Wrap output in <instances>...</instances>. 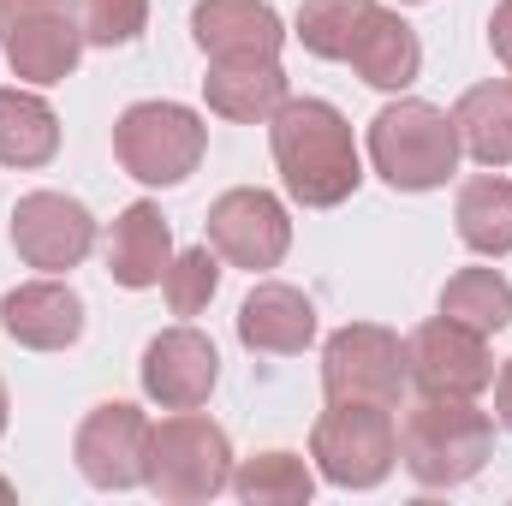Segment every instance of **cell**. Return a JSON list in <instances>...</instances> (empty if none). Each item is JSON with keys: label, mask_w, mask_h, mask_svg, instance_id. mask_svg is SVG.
I'll return each instance as SVG.
<instances>
[{"label": "cell", "mask_w": 512, "mask_h": 506, "mask_svg": "<svg viewBox=\"0 0 512 506\" xmlns=\"http://www.w3.org/2000/svg\"><path fill=\"white\" fill-rule=\"evenodd\" d=\"M268 149H274L286 197L304 209H340L364 185L352 120L322 96H286L268 120Z\"/></svg>", "instance_id": "6da1fadb"}, {"label": "cell", "mask_w": 512, "mask_h": 506, "mask_svg": "<svg viewBox=\"0 0 512 506\" xmlns=\"http://www.w3.org/2000/svg\"><path fill=\"white\" fill-rule=\"evenodd\" d=\"M495 453V423L471 399H435L423 393L399 423V465L417 489H459L471 483Z\"/></svg>", "instance_id": "7a4b0ae2"}, {"label": "cell", "mask_w": 512, "mask_h": 506, "mask_svg": "<svg viewBox=\"0 0 512 506\" xmlns=\"http://www.w3.org/2000/svg\"><path fill=\"white\" fill-rule=\"evenodd\" d=\"M143 489L167 506H203L221 489H233V441L203 411H173L149 423L143 453Z\"/></svg>", "instance_id": "3957f363"}, {"label": "cell", "mask_w": 512, "mask_h": 506, "mask_svg": "<svg viewBox=\"0 0 512 506\" xmlns=\"http://www.w3.org/2000/svg\"><path fill=\"white\" fill-rule=\"evenodd\" d=\"M459 126L447 108L399 96L370 120V167L393 191H441L459 173Z\"/></svg>", "instance_id": "277c9868"}, {"label": "cell", "mask_w": 512, "mask_h": 506, "mask_svg": "<svg viewBox=\"0 0 512 506\" xmlns=\"http://www.w3.org/2000/svg\"><path fill=\"white\" fill-rule=\"evenodd\" d=\"M209 126L185 102H131L114 120V155L137 185H185L203 167Z\"/></svg>", "instance_id": "5b68a950"}, {"label": "cell", "mask_w": 512, "mask_h": 506, "mask_svg": "<svg viewBox=\"0 0 512 506\" xmlns=\"http://www.w3.org/2000/svg\"><path fill=\"white\" fill-rule=\"evenodd\" d=\"M310 459L334 489H382L399 465V429L387 405L364 399H328V411L310 429Z\"/></svg>", "instance_id": "8992f818"}, {"label": "cell", "mask_w": 512, "mask_h": 506, "mask_svg": "<svg viewBox=\"0 0 512 506\" xmlns=\"http://www.w3.org/2000/svg\"><path fill=\"white\" fill-rule=\"evenodd\" d=\"M322 387L328 399H364L393 411L405 393V340L382 322H346L322 346Z\"/></svg>", "instance_id": "52a82bcc"}, {"label": "cell", "mask_w": 512, "mask_h": 506, "mask_svg": "<svg viewBox=\"0 0 512 506\" xmlns=\"http://www.w3.org/2000/svg\"><path fill=\"white\" fill-rule=\"evenodd\" d=\"M405 381L417 393H435V399H477L495 387V358H489V334L453 322V316H435L423 322L411 340H405Z\"/></svg>", "instance_id": "ba28073f"}, {"label": "cell", "mask_w": 512, "mask_h": 506, "mask_svg": "<svg viewBox=\"0 0 512 506\" xmlns=\"http://www.w3.org/2000/svg\"><path fill=\"white\" fill-rule=\"evenodd\" d=\"M209 245L221 262L233 268H251V274H268L280 268L286 251H292V215L274 191H256V185H239V191H221L209 203Z\"/></svg>", "instance_id": "9c48e42d"}, {"label": "cell", "mask_w": 512, "mask_h": 506, "mask_svg": "<svg viewBox=\"0 0 512 506\" xmlns=\"http://www.w3.org/2000/svg\"><path fill=\"white\" fill-rule=\"evenodd\" d=\"M12 251L24 256V268L72 274L96 251V215L66 191H24L12 203Z\"/></svg>", "instance_id": "30bf717a"}, {"label": "cell", "mask_w": 512, "mask_h": 506, "mask_svg": "<svg viewBox=\"0 0 512 506\" xmlns=\"http://www.w3.org/2000/svg\"><path fill=\"white\" fill-rule=\"evenodd\" d=\"M137 376H143V393L161 411H197V405H209V393L221 381V352H215L209 334L179 322V328H167V334H155L143 346Z\"/></svg>", "instance_id": "8fae6325"}, {"label": "cell", "mask_w": 512, "mask_h": 506, "mask_svg": "<svg viewBox=\"0 0 512 506\" xmlns=\"http://www.w3.org/2000/svg\"><path fill=\"white\" fill-rule=\"evenodd\" d=\"M143 453H149V417L131 399H108L78 423L72 459L90 489H137L143 483Z\"/></svg>", "instance_id": "7c38bea8"}, {"label": "cell", "mask_w": 512, "mask_h": 506, "mask_svg": "<svg viewBox=\"0 0 512 506\" xmlns=\"http://www.w3.org/2000/svg\"><path fill=\"white\" fill-rule=\"evenodd\" d=\"M0 328L24 352H66L84 340V298L66 280H24L0 298Z\"/></svg>", "instance_id": "4fadbf2b"}, {"label": "cell", "mask_w": 512, "mask_h": 506, "mask_svg": "<svg viewBox=\"0 0 512 506\" xmlns=\"http://www.w3.org/2000/svg\"><path fill=\"white\" fill-rule=\"evenodd\" d=\"M191 42L209 60H280L286 24L268 0H197Z\"/></svg>", "instance_id": "5bb4252c"}, {"label": "cell", "mask_w": 512, "mask_h": 506, "mask_svg": "<svg viewBox=\"0 0 512 506\" xmlns=\"http://www.w3.org/2000/svg\"><path fill=\"white\" fill-rule=\"evenodd\" d=\"M239 340L262 358H292L316 340V304L286 280H262L239 304Z\"/></svg>", "instance_id": "9a60e30c"}, {"label": "cell", "mask_w": 512, "mask_h": 506, "mask_svg": "<svg viewBox=\"0 0 512 506\" xmlns=\"http://www.w3.org/2000/svg\"><path fill=\"white\" fill-rule=\"evenodd\" d=\"M346 66H352L370 90H393V96H399V90H411L417 72H423V42H417V30H411L399 12L370 6V18L358 24V42H352Z\"/></svg>", "instance_id": "2e32d148"}, {"label": "cell", "mask_w": 512, "mask_h": 506, "mask_svg": "<svg viewBox=\"0 0 512 506\" xmlns=\"http://www.w3.org/2000/svg\"><path fill=\"white\" fill-rule=\"evenodd\" d=\"M0 48H6L12 78L48 90V84H66V78L78 72L84 30H78V18L60 6V12H48V18H30V24H18L12 36H0Z\"/></svg>", "instance_id": "e0dca14e"}, {"label": "cell", "mask_w": 512, "mask_h": 506, "mask_svg": "<svg viewBox=\"0 0 512 506\" xmlns=\"http://www.w3.org/2000/svg\"><path fill=\"white\" fill-rule=\"evenodd\" d=\"M173 268V227L155 203H131L120 209V221L108 227V274L126 286V292H143V286H161Z\"/></svg>", "instance_id": "ac0fdd59"}, {"label": "cell", "mask_w": 512, "mask_h": 506, "mask_svg": "<svg viewBox=\"0 0 512 506\" xmlns=\"http://www.w3.org/2000/svg\"><path fill=\"white\" fill-rule=\"evenodd\" d=\"M203 102L233 126H268L274 108L286 102V72L280 60H209Z\"/></svg>", "instance_id": "d6986e66"}, {"label": "cell", "mask_w": 512, "mask_h": 506, "mask_svg": "<svg viewBox=\"0 0 512 506\" xmlns=\"http://www.w3.org/2000/svg\"><path fill=\"white\" fill-rule=\"evenodd\" d=\"M60 155V114L36 90H0V167H48Z\"/></svg>", "instance_id": "ffe728a7"}, {"label": "cell", "mask_w": 512, "mask_h": 506, "mask_svg": "<svg viewBox=\"0 0 512 506\" xmlns=\"http://www.w3.org/2000/svg\"><path fill=\"white\" fill-rule=\"evenodd\" d=\"M453 221H459V239L477 256H512V179H501V167L477 173L459 185V203H453Z\"/></svg>", "instance_id": "44dd1931"}, {"label": "cell", "mask_w": 512, "mask_h": 506, "mask_svg": "<svg viewBox=\"0 0 512 506\" xmlns=\"http://www.w3.org/2000/svg\"><path fill=\"white\" fill-rule=\"evenodd\" d=\"M459 126V149L477 167H507L512 161V84H471L453 108Z\"/></svg>", "instance_id": "7402d4cb"}, {"label": "cell", "mask_w": 512, "mask_h": 506, "mask_svg": "<svg viewBox=\"0 0 512 506\" xmlns=\"http://www.w3.org/2000/svg\"><path fill=\"white\" fill-rule=\"evenodd\" d=\"M441 316H453L477 334H501L512 322V280L501 268H459L441 286Z\"/></svg>", "instance_id": "603a6c76"}, {"label": "cell", "mask_w": 512, "mask_h": 506, "mask_svg": "<svg viewBox=\"0 0 512 506\" xmlns=\"http://www.w3.org/2000/svg\"><path fill=\"white\" fill-rule=\"evenodd\" d=\"M233 495L245 506H304L316 495V477L298 453H256L233 471Z\"/></svg>", "instance_id": "cb8c5ba5"}, {"label": "cell", "mask_w": 512, "mask_h": 506, "mask_svg": "<svg viewBox=\"0 0 512 506\" xmlns=\"http://www.w3.org/2000/svg\"><path fill=\"white\" fill-rule=\"evenodd\" d=\"M376 0H304L292 18V36L316 54V60H346L358 42V24L370 18Z\"/></svg>", "instance_id": "d4e9b609"}, {"label": "cell", "mask_w": 512, "mask_h": 506, "mask_svg": "<svg viewBox=\"0 0 512 506\" xmlns=\"http://www.w3.org/2000/svg\"><path fill=\"white\" fill-rule=\"evenodd\" d=\"M167 310L173 316H203L209 304H215V292H221V256H215V245L203 239V245H191V251L173 256V268H167Z\"/></svg>", "instance_id": "484cf974"}, {"label": "cell", "mask_w": 512, "mask_h": 506, "mask_svg": "<svg viewBox=\"0 0 512 506\" xmlns=\"http://www.w3.org/2000/svg\"><path fill=\"white\" fill-rule=\"evenodd\" d=\"M72 18L84 30V48H126L149 24V0H78Z\"/></svg>", "instance_id": "4316f807"}, {"label": "cell", "mask_w": 512, "mask_h": 506, "mask_svg": "<svg viewBox=\"0 0 512 506\" xmlns=\"http://www.w3.org/2000/svg\"><path fill=\"white\" fill-rule=\"evenodd\" d=\"M66 0H0V36H12L18 24H30V18H48V12H60Z\"/></svg>", "instance_id": "83f0119b"}, {"label": "cell", "mask_w": 512, "mask_h": 506, "mask_svg": "<svg viewBox=\"0 0 512 506\" xmlns=\"http://www.w3.org/2000/svg\"><path fill=\"white\" fill-rule=\"evenodd\" d=\"M489 48H495V60L512 72V0H501L495 18H489Z\"/></svg>", "instance_id": "f1b7e54d"}, {"label": "cell", "mask_w": 512, "mask_h": 506, "mask_svg": "<svg viewBox=\"0 0 512 506\" xmlns=\"http://www.w3.org/2000/svg\"><path fill=\"white\" fill-rule=\"evenodd\" d=\"M495 423L512 435V358L495 370Z\"/></svg>", "instance_id": "f546056e"}, {"label": "cell", "mask_w": 512, "mask_h": 506, "mask_svg": "<svg viewBox=\"0 0 512 506\" xmlns=\"http://www.w3.org/2000/svg\"><path fill=\"white\" fill-rule=\"evenodd\" d=\"M6 411H12V405H6V381H0V435H6Z\"/></svg>", "instance_id": "4dcf8cb0"}, {"label": "cell", "mask_w": 512, "mask_h": 506, "mask_svg": "<svg viewBox=\"0 0 512 506\" xmlns=\"http://www.w3.org/2000/svg\"><path fill=\"white\" fill-rule=\"evenodd\" d=\"M0 501H12V483H6V477H0Z\"/></svg>", "instance_id": "1f68e13d"}, {"label": "cell", "mask_w": 512, "mask_h": 506, "mask_svg": "<svg viewBox=\"0 0 512 506\" xmlns=\"http://www.w3.org/2000/svg\"><path fill=\"white\" fill-rule=\"evenodd\" d=\"M399 6H423V0H399Z\"/></svg>", "instance_id": "d6a6232c"}]
</instances>
